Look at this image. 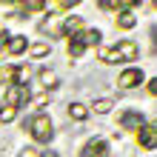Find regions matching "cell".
I'll return each mask as SVG.
<instances>
[{
  "instance_id": "18",
  "label": "cell",
  "mask_w": 157,
  "mask_h": 157,
  "mask_svg": "<svg viewBox=\"0 0 157 157\" xmlns=\"http://www.w3.org/2000/svg\"><path fill=\"white\" fill-rule=\"evenodd\" d=\"M57 29H60V17H52L43 23V32H57Z\"/></svg>"
},
{
  "instance_id": "23",
  "label": "cell",
  "mask_w": 157,
  "mask_h": 157,
  "mask_svg": "<svg viewBox=\"0 0 157 157\" xmlns=\"http://www.w3.org/2000/svg\"><path fill=\"white\" fill-rule=\"evenodd\" d=\"M149 94H157V80H149Z\"/></svg>"
},
{
  "instance_id": "10",
  "label": "cell",
  "mask_w": 157,
  "mask_h": 157,
  "mask_svg": "<svg viewBox=\"0 0 157 157\" xmlns=\"http://www.w3.org/2000/svg\"><path fill=\"white\" fill-rule=\"evenodd\" d=\"M117 52H120V60H134L140 49H137V43H132V40H123V43L117 46Z\"/></svg>"
},
{
  "instance_id": "2",
  "label": "cell",
  "mask_w": 157,
  "mask_h": 157,
  "mask_svg": "<svg viewBox=\"0 0 157 157\" xmlns=\"http://www.w3.org/2000/svg\"><path fill=\"white\" fill-rule=\"evenodd\" d=\"M137 143H140L143 149H154L157 146V128H154V123H143L140 128H137Z\"/></svg>"
},
{
  "instance_id": "4",
  "label": "cell",
  "mask_w": 157,
  "mask_h": 157,
  "mask_svg": "<svg viewBox=\"0 0 157 157\" xmlns=\"http://www.w3.org/2000/svg\"><path fill=\"white\" fill-rule=\"evenodd\" d=\"M20 103H29V89L9 86V89H6V103H3V106H12V109H17Z\"/></svg>"
},
{
  "instance_id": "19",
  "label": "cell",
  "mask_w": 157,
  "mask_h": 157,
  "mask_svg": "<svg viewBox=\"0 0 157 157\" xmlns=\"http://www.w3.org/2000/svg\"><path fill=\"white\" fill-rule=\"evenodd\" d=\"M83 52H86V49H83V46H80L77 40H71V43H69V54H71V57H80Z\"/></svg>"
},
{
  "instance_id": "3",
  "label": "cell",
  "mask_w": 157,
  "mask_h": 157,
  "mask_svg": "<svg viewBox=\"0 0 157 157\" xmlns=\"http://www.w3.org/2000/svg\"><path fill=\"white\" fill-rule=\"evenodd\" d=\"M143 83V71L140 69H126V71H120V80H117V86L120 89H134V86H140Z\"/></svg>"
},
{
  "instance_id": "22",
  "label": "cell",
  "mask_w": 157,
  "mask_h": 157,
  "mask_svg": "<svg viewBox=\"0 0 157 157\" xmlns=\"http://www.w3.org/2000/svg\"><path fill=\"white\" fill-rule=\"evenodd\" d=\"M20 157H40V151L37 149H26V151H20Z\"/></svg>"
},
{
  "instance_id": "8",
  "label": "cell",
  "mask_w": 157,
  "mask_h": 157,
  "mask_svg": "<svg viewBox=\"0 0 157 157\" xmlns=\"http://www.w3.org/2000/svg\"><path fill=\"white\" fill-rule=\"evenodd\" d=\"M75 40L83 46V49H86V46H100V32L97 29H83Z\"/></svg>"
},
{
  "instance_id": "13",
  "label": "cell",
  "mask_w": 157,
  "mask_h": 157,
  "mask_svg": "<svg viewBox=\"0 0 157 157\" xmlns=\"http://www.w3.org/2000/svg\"><path fill=\"white\" fill-rule=\"evenodd\" d=\"M69 114H71V120H86L89 117V109L83 106V103H71L69 106Z\"/></svg>"
},
{
  "instance_id": "20",
  "label": "cell",
  "mask_w": 157,
  "mask_h": 157,
  "mask_svg": "<svg viewBox=\"0 0 157 157\" xmlns=\"http://www.w3.org/2000/svg\"><path fill=\"white\" fill-rule=\"evenodd\" d=\"M23 9H26V12H40L43 3H40V0H29V3H23Z\"/></svg>"
},
{
  "instance_id": "12",
  "label": "cell",
  "mask_w": 157,
  "mask_h": 157,
  "mask_svg": "<svg viewBox=\"0 0 157 157\" xmlns=\"http://www.w3.org/2000/svg\"><path fill=\"white\" fill-rule=\"evenodd\" d=\"M117 26H120V29H134V26H137V17L132 12H120L117 14Z\"/></svg>"
},
{
  "instance_id": "6",
  "label": "cell",
  "mask_w": 157,
  "mask_h": 157,
  "mask_svg": "<svg viewBox=\"0 0 157 157\" xmlns=\"http://www.w3.org/2000/svg\"><path fill=\"white\" fill-rule=\"evenodd\" d=\"M103 154H106V140L103 137H91L83 146V157H103Z\"/></svg>"
},
{
  "instance_id": "16",
  "label": "cell",
  "mask_w": 157,
  "mask_h": 157,
  "mask_svg": "<svg viewBox=\"0 0 157 157\" xmlns=\"http://www.w3.org/2000/svg\"><path fill=\"white\" fill-rule=\"evenodd\" d=\"M14 117H17V109H12V106H3V109H0V123H12Z\"/></svg>"
},
{
  "instance_id": "14",
  "label": "cell",
  "mask_w": 157,
  "mask_h": 157,
  "mask_svg": "<svg viewBox=\"0 0 157 157\" xmlns=\"http://www.w3.org/2000/svg\"><path fill=\"white\" fill-rule=\"evenodd\" d=\"M40 83H43V89H49V86L57 83V75H54L52 69H43V71H40Z\"/></svg>"
},
{
  "instance_id": "5",
  "label": "cell",
  "mask_w": 157,
  "mask_h": 157,
  "mask_svg": "<svg viewBox=\"0 0 157 157\" xmlns=\"http://www.w3.org/2000/svg\"><path fill=\"white\" fill-rule=\"evenodd\" d=\"M60 32L66 34V37H77V34L83 32V17H63Z\"/></svg>"
},
{
  "instance_id": "15",
  "label": "cell",
  "mask_w": 157,
  "mask_h": 157,
  "mask_svg": "<svg viewBox=\"0 0 157 157\" xmlns=\"http://www.w3.org/2000/svg\"><path fill=\"white\" fill-rule=\"evenodd\" d=\"M112 106H114V100L103 97V100H94V106H91V109H94L97 114H106V112H109V109H112Z\"/></svg>"
},
{
  "instance_id": "21",
  "label": "cell",
  "mask_w": 157,
  "mask_h": 157,
  "mask_svg": "<svg viewBox=\"0 0 157 157\" xmlns=\"http://www.w3.org/2000/svg\"><path fill=\"white\" fill-rule=\"evenodd\" d=\"M29 100H32V106H46V103H49V94L43 91V94H37V97H29Z\"/></svg>"
},
{
  "instance_id": "9",
  "label": "cell",
  "mask_w": 157,
  "mask_h": 157,
  "mask_svg": "<svg viewBox=\"0 0 157 157\" xmlns=\"http://www.w3.org/2000/svg\"><path fill=\"white\" fill-rule=\"evenodd\" d=\"M26 49H29V40H26L23 34H14V37H9V43H6L9 54H23Z\"/></svg>"
},
{
  "instance_id": "24",
  "label": "cell",
  "mask_w": 157,
  "mask_h": 157,
  "mask_svg": "<svg viewBox=\"0 0 157 157\" xmlns=\"http://www.w3.org/2000/svg\"><path fill=\"white\" fill-rule=\"evenodd\" d=\"M40 157H57V154H54V151H43Z\"/></svg>"
},
{
  "instance_id": "1",
  "label": "cell",
  "mask_w": 157,
  "mask_h": 157,
  "mask_svg": "<svg viewBox=\"0 0 157 157\" xmlns=\"http://www.w3.org/2000/svg\"><path fill=\"white\" fill-rule=\"evenodd\" d=\"M26 128L32 132V137L37 143H49L52 134H54V126H52V117L49 114H34L29 123H26Z\"/></svg>"
},
{
  "instance_id": "11",
  "label": "cell",
  "mask_w": 157,
  "mask_h": 157,
  "mask_svg": "<svg viewBox=\"0 0 157 157\" xmlns=\"http://www.w3.org/2000/svg\"><path fill=\"white\" fill-rule=\"evenodd\" d=\"M29 77H32V69H29V66H20V69H14V83H12V86H20V89H26Z\"/></svg>"
},
{
  "instance_id": "17",
  "label": "cell",
  "mask_w": 157,
  "mask_h": 157,
  "mask_svg": "<svg viewBox=\"0 0 157 157\" xmlns=\"http://www.w3.org/2000/svg\"><path fill=\"white\" fill-rule=\"evenodd\" d=\"M49 49H52L49 43H34L29 52H32V57H46V54H49Z\"/></svg>"
},
{
  "instance_id": "7",
  "label": "cell",
  "mask_w": 157,
  "mask_h": 157,
  "mask_svg": "<svg viewBox=\"0 0 157 157\" xmlns=\"http://www.w3.org/2000/svg\"><path fill=\"white\" fill-rule=\"evenodd\" d=\"M120 126H123L126 132H137V128L143 126V114H140V112H126V114H120Z\"/></svg>"
}]
</instances>
